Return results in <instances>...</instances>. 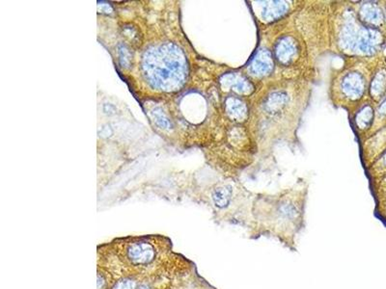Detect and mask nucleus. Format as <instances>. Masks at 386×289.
Returning <instances> with one entry per match:
<instances>
[{"label":"nucleus","mask_w":386,"mask_h":289,"mask_svg":"<svg viewBox=\"0 0 386 289\" xmlns=\"http://www.w3.org/2000/svg\"><path fill=\"white\" fill-rule=\"evenodd\" d=\"M171 241L159 235L128 237L98 249V270L107 278L109 288L123 278L172 280ZM108 288V289H109Z\"/></svg>","instance_id":"obj_1"},{"label":"nucleus","mask_w":386,"mask_h":289,"mask_svg":"<svg viewBox=\"0 0 386 289\" xmlns=\"http://www.w3.org/2000/svg\"><path fill=\"white\" fill-rule=\"evenodd\" d=\"M143 69L148 82L166 92L183 87L188 72L183 51L170 43L149 49L143 57Z\"/></svg>","instance_id":"obj_2"},{"label":"nucleus","mask_w":386,"mask_h":289,"mask_svg":"<svg viewBox=\"0 0 386 289\" xmlns=\"http://www.w3.org/2000/svg\"><path fill=\"white\" fill-rule=\"evenodd\" d=\"M379 35L375 30L359 26L349 18L345 20L341 29L340 44L347 52L373 54L380 43Z\"/></svg>","instance_id":"obj_3"},{"label":"nucleus","mask_w":386,"mask_h":289,"mask_svg":"<svg viewBox=\"0 0 386 289\" xmlns=\"http://www.w3.org/2000/svg\"><path fill=\"white\" fill-rule=\"evenodd\" d=\"M365 82L362 75L355 72L345 73L341 80V92L350 101L361 98L364 93Z\"/></svg>","instance_id":"obj_4"},{"label":"nucleus","mask_w":386,"mask_h":289,"mask_svg":"<svg viewBox=\"0 0 386 289\" xmlns=\"http://www.w3.org/2000/svg\"><path fill=\"white\" fill-rule=\"evenodd\" d=\"M273 58L267 49H260L251 59L248 66V72L255 77H264L273 70Z\"/></svg>","instance_id":"obj_5"},{"label":"nucleus","mask_w":386,"mask_h":289,"mask_svg":"<svg viewBox=\"0 0 386 289\" xmlns=\"http://www.w3.org/2000/svg\"><path fill=\"white\" fill-rule=\"evenodd\" d=\"M275 58L282 65H290L299 55V47L296 40L290 36H284L276 42L274 48Z\"/></svg>","instance_id":"obj_6"},{"label":"nucleus","mask_w":386,"mask_h":289,"mask_svg":"<svg viewBox=\"0 0 386 289\" xmlns=\"http://www.w3.org/2000/svg\"><path fill=\"white\" fill-rule=\"evenodd\" d=\"M222 86L225 90H231L239 95H250L254 91V86L241 73H228L224 75Z\"/></svg>","instance_id":"obj_7"},{"label":"nucleus","mask_w":386,"mask_h":289,"mask_svg":"<svg viewBox=\"0 0 386 289\" xmlns=\"http://www.w3.org/2000/svg\"><path fill=\"white\" fill-rule=\"evenodd\" d=\"M263 4L261 16L264 21H276L282 18L289 10L288 3L283 1L263 2Z\"/></svg>","instance_id":"obj_8"},{"label":"nucleus","mask_w":386,"mask_h":289,"mask_svg":"<svg viewBox=\"0 0 386 289\" xmlns=\"http://www.w3.org/2000/svg\"><path fill=\"white\" fill-rule=\"evenodd\" d=\"M226 112L228 116L238 122L244 121L248 115V109L244 102L237 98L231 97L226 101Z\"/></svg>","instance_id":"obj_9"},{"label":"nucleus","mask_w":386,"mask_h":289,"mask_svg":"<svg viewBox=\"0 0 386 289\" xmlns=\"http://www.w3.org/2000/svg\"><path fill=\"white\" fill-rule=\"evenodd\" d=\"M300 214V211L297 205H295L292 202L284 201L279 204L277 207V219L281 223L291 224L297 221Z\"/></svg>","instance_id":"obj_10"},{"label":"nucleus","mask_w":386,"mask_h":289,"mask_svg":"<svg viewBox=\"0 0 386 289\" xmlns=\"http://www.w3.org/2000/svg\"><path fill=\"white\" fill-rule=\"evenodd\" d=\"M233 190L229 185L218 186L216 187L212 195L213 202L214 206L218 208H225L228 207L232 201Z\"/></svg>","instance_id":"obj_11"},{"label":"nucleus","mask_w":386,"mask_h":289,"mask_svg":"<svg viewBox=\"0 0 386 289\" xmlns=\"http://www.w3.org/2000/svg\"><path fill=\"white\" fill-rule=\"evenodd\" d=\"M286 103L287 96L284 93H273L264 103V110L268 113H275L276 111L281 110L286 105Z\"/></svg>","instance_id":"obj_12"},{"label":"nucleus","mask_w":386,"mask_h":289,"mask_svg":"<svg viewBox=\"0 0 386 289\" xmlns=\"http://www.w3.org/2000/svg\"><path fill=\"white\" fill-rule=\"evenodd\" d=\"M362 21L371 24H376L382 21V11L372 4H364L360 9Z\"/></svg>","instance_id":"obj_13"},{"label":"nucleus","mask_w":386,"mask_h":289,"mask_svg":"<svg viewBox=\"0 0 386 289\" xmlns=\"http://www.w3.org/2000/svg\"><path fill=\"white\" fill-rule=\"evenodd\" d=\"M373 119V110L370 107H364L356 116V124L359 128L368 127Z\"/></svg>","instance_id":"obj_14"}]
</instances>
